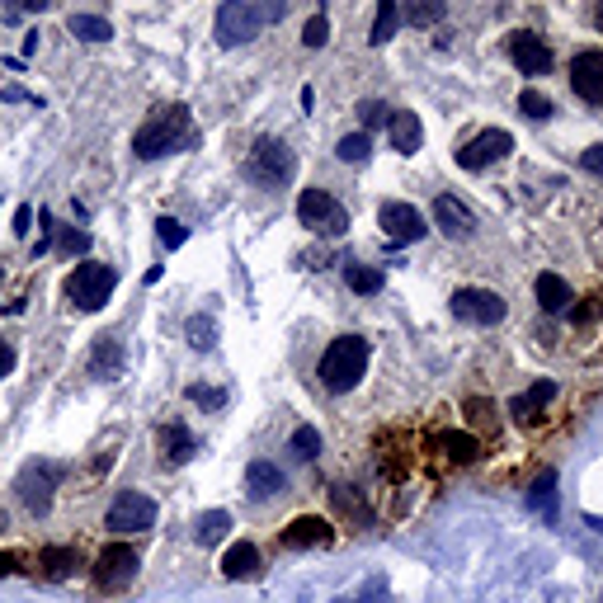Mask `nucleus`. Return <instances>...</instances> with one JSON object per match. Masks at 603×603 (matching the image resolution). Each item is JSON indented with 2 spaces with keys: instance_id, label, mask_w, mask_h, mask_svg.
Masks as SVG:
<instances>
[{
  "instance_id": "1",
  "label": "nucleus",
  "mask_w": 603,
  "mask_h": 603,
  "mask_svg": "<svg viewBox=\"0 0 603 603\" xmlns=\"http://www.w3.org/2000/svg\"><path fill=\"white\" fill-rule=\"evenodd\" d=\"M189 142H194V114H189L185 104H166V108H156V114L137 127L133 151H137L142 160H156V156L185 151Z\"/></svg>"
},
{
  "instance_id": "2",
  "label": "nucleus",
  "mask_w": 603,
  "mask_h": 603,
  "mask_svg": "<svg viewBox=\"0 0 603 603\" xmlns=\"http://www.w3.org/2000/svg\"><path fill=\"white\" fill-rule=\"evenodd\" d=\"M368 358H373V349L363 335L331 340V349L321 354V387L325 392H354L363 382V373H368Z\"/></svg>"
},
{
  "instance_id": "3",
  "label": "nucleus",
  "mask_w": 603,
  "mask_h": 603,
  "mask_svg": "<svg viewBox=\"0 0 603 603\" xmlns=\"http://www.w3.org/2000/svg\"><path fill=\"white\" fill-rule=\"evenodd\" d=\"M283 14H288V5H279V0H273V5H264V0H227V5L217 10V43H222V47H241L264 24L283 20Z\"/></svg>"
},
{
  "instance_id": "4",
  "label": "nucleus",
  "mask_w": 603,
  "mask_h": 603,
  "mask_svg": "<svg viewBox=\"0 0 603 603\" xmlns=\"http://www.w3.org/2000/svg\"><path fill=\"white\" fill-rule=\"evenodd\" d=\"M118 283V273L114 264H99V260H85L71 269V279H66V297L81 306V312H99V306L108 302V292H114Z\"/></svg>"
},
{
  "instance_id": "5",
  "label": "nucleus",
  "mask_w": 603,
  "mask_h": 603,
  "mask_svg": "<svg viewBox=\"0 0 603 603\" xmlns=\"http://www.w3.org/2000/svg\"><path fill=\"white\" fill-rule=\"evenodd\" d=\"M104 528H108V533H123V538L151 533V528H156V500L142 495V490H123V495H114V504H108Z\"/></svg>"
},
{
  "instance_id": "6",
  "label": "nucleus",
  "mask_w": 603,
  "mask_h": 603,
  "mask_svg": "<svg viewBox=\"0 0 603 603\" xmlns=\"http://www.w3.org/2000/svg\"><path fill=\"white\" fill-rule=\"evenodd\" d=\"M297 222L321 231V236H344V231H349V212H344L340 198H331L325 189H302V198H297Z\"/></svg>"
},
{
  "instance_id": "7",
  "label": "nucleus",
  "mask_w": 603,
  "mask_h": 603,
  "mask_svg": "<svg viewBox=\"0 0 603 603\" xmlns=\"http://www.w3.org/2000/svg\"><path fill=\"white\" fill-rule=\"evenodd\" d=\"M292 170H297V156H292L279 137H260L250 146V175L260 179V185H288Z\"/></svg>"
},
{
  "instance_id": "8",
  "label": "nucleus",
  "mask_w": 603,
  "mask_h": 603,
  "mask_svg": "<svg viewBox=\"0 0 603 603\" xmlns=\"http://www.w3.org/2000/svg\"><path fill=\"white\" fill-rule=\"evenodd\" d=\"M62 477H66V467L62 462H29L24 471H20V481H14V490H20V500L33 509V514H43V509L52 504V490L62 486Z\"/></svg>"
},
{
  "instance_id": "9",
  "label": "nucleus",
  "mask_w": 603,
  "mask_h": 603,
  "mask_svg": "<svg viewBox=\"0 0 603 603\" xmlns=\"http://www.w3.org/2000/svg\"><path fill=\"white\" fill-rule=\"evenodd\" d=\"M133 575H137V552L127 542H108L104 552L95 556V590H104V594L133 584Z\"/></svg>"
},
{
  "instance_id": "10",
  "label": "nucleus",
  "mask_w": 603,
  "mask_h": 603,
  "mask_svg": "<svg viewBox=\"0 0 603 603\" xmlns=\"http://www.w3.org/2000/svg\"><path fill=\"white\" fill-rule=\"evenodd\" d=\"M452 316L467 325H495L504 321V297L490 288H458L452 292Z\"/></svg>"
},
{
  "instance_id": "11",
  "label": "nucleus",
  "mask_w": 603,
  "mask_h": 603,
  "mask_svg": "<svg viewBox=\"0 0 603 603\" xmlns=\"http://www.w3.org/2000/svg\"><path fill=\"white\" fill-rule=\"evenodd\" d=\"M509 151H514V137H509L504 127H486L481 137H471L458 151V166L462 170H486V166H495V160H504Z\"/></svg>"
},
{
  "instance_id": "12",
  "label": "nucleus",
  "mask_w": 603,
  "mask_h": 603,
  "mask_svg": "<svg viewBox=\"0 0 603 603\" xmlns=\"http://www.w3.org/2000/svg\"><path fill=\"white\" fill-rule=\"evenodd\" d=\"M377 227L387 231L392 246H410V241H419V236L429 231L415 203H382L377 208Z\"/></svg>"
},
{
  "instance_id": "13",
  "label": "nucleus",
  "mask_w": 603,
  "mask_h": 603,
  "mask_svg": "<svg viewBox=\"0 0 603 603\" xmlns=\"http://www.w3.org/2000/svg\"><path fill=\"white\" fill-rule=\"evenodd\" d=\"M571 90L584 104H603V52L584 47L571 57Z\"/></svg>"
},
{
  "instance_id": "14",
  "label": "nucleus",
  "mask_w": 603,
  "mask_h": 603,
  "mask_svg": "<svg viewBox=\"0 0 603 603\" xmlns=\"http://www.w3.org/2000/svg\"><path fill=\"white\" fill-rule=\"evenodd\" d=\"M335 542V528L325 519H292L283 533H279V547H288V552H306V547H331Z\"/></svg>"
},
{
  "instance_id": "15",
  "label": "nucleus",
  "mask_w": 603,
  "mask_h": 603,
  "mask_svg": "<svg viewBox=\"0 0 603 603\" xmlns=\"http://www.w3.org/2000/svg\"><path fill=\"white\" fill-rule=\"evenodd\" d=\"M434 222L444 236H452V241H467L471 231H477V217H471V208L462 203V198H452V194H438L434 198Z\"/></svg>"
},
{
  "instance_id": "16",
  "label": "nucleus",
  "mask_w": 603,
  "mask_h": 603,
  "mask_svg": "<svg viewBox=\"0 0 603 603\" xmlns=\"http://www.w3.org/2000/svg\"><path fill=\"white\" fill-rule=\"evenodd\" d=\"M81 571V552L76 547H39V556H33V575L39 580H71Z\"/></svg>"
},
{
  "instance_id": "17",
  "label": "nucleus",
  "mask_w": 603,
  "mask_h": 603,
  "mask_svg": "<svg viewBox=\"0 0 603 603\" xmlns=\"http://www.w3.org/2000/svg\"><path fill=\"white\" fill-rule=\"evenodd\" d=\"M509 57H514V66L523 76H542V71L552 66V47H547L538 33H514V39H509Z\"/></svg>"
},
{
  "instance_id": "18",
  "label": "nucleus",
  "mask_w": 603,
  "mask_h": 603,
  "mask_svg": "<svg viewBox=\"0 0 603 603\" xmlns=\"http://www.w3.org/2000/svg\"><path fill=\"white\" fill-rule=\"evenodd\" d=\"M552 401H556V382H533V387H528V392H519L514 401H509V415H514L519 419V425H533V419L547 410V406H552Z\"/></svg>"
},
{
  "instance_id": "19",
  "label": "nucleus",
  "mask_w": 603,
  "mask_h": 603,
  "mask_svg": "<svg viewBox=\"0 0 603 603\" xmlns=\"http://www.w3.org/2000/svg\"><path fill=\"white\" fill-rule=\"evenodd\" d=\"M387 137L401 156H415L419 142H425V127H419V118L410 114V108H396V114L387 118Z\"/></svg>"
},
{
  "instance_id": "20",
  "label": "nucleus",
  "mask_w": 603,
  "mask_h": 603,
  "mask_svg": "<svg viewBox=\"0 0 603 603\" xmlns=\"http://www.w3.org/2000/svg\"><path fill=\"white\" fill-rule=\"evenodd\" d=\"M260 547L254 542H236V547H227V556H222V575L227 580H254L260 575Z\"/></svg>"
},
{
  "instance_id": "21",
  "label": "nucleus",
  "mask_w": 603,
  "mask_h": 603,
  "mask_svg": "<svg viewBox=\"0 0 603 603\" xmlns=\"http://www.w3.org/2000/svg\"><path fill=\"white\" fill-rule=\"evenodd\" d=\"M246 490H250V500L283 495V471L273 467V462H250V471H246Z\"/></svg>"
},
{
  "instance_id": "22",
  "label": "nucleus",
  "mask_w": 603,
  "mask_h": 603,
  "mask_svg": "<svg viewBox=\"0 0 603 603\" xmlns=\"http://www.w3.org/2000/svg\"><path fill=\"white\" fill-rule=\"evenodd\" d=\"M538 302H542V312H552V316H561V312H571V288H565V279L561 273H538Z\"/></svg>"
},
{
  "instance_id": "23",
  "label": "nucleus",
  "mask_w": 603,
  "mask_h": 603,
  "mask_svg": "<svg viewBox=\"0 0 603 603\" xmlns=\"http://www.w3.org/2000/svg\"><path fill=\"white\" fill-rule=\"evenodd\" d=\"M160 452H166V462L179 467L194 458V434L185 425H160Z\"/></svg>"
},
{
  "instance_id": "24",
  "label": "nucleus",
  "mask_w": 603,
  "mask_h": 603,
  "mask_svg": "<svg viewBox=\"0 0 603 603\" xmlns=\"http://www.w3.org/2000/svg\"><path fill=\"white\" fill-rule=\"evenodd\" d=\"M331 504H335V514L354 519L358 528H368V523H373V509L363 504V495H358V490H349V486H335V490H331Z\"/></svg>"
},
{
  "instance_id": "25",
  "label": "nucleus",
  "mask_w": 603,
  "mask_h": 603,
  "mask_svg": "<svg viewBox=\"0 0 603 603\" xmlns=\"http://www.w3.org/2000/svg\"><path fill=\"white\" fill-rule=\"evenodd\" d=\"M66 29L76 33V39H85V43H108V39H114V24L99 20V14H71Z\"/></svg>"
},
{
  "instance_id": "26",
  "label": "nucleus",
  "mask_w": 603,
  "mask_h": 603,
  "mask_svg": "<svg viewBox=\"0 0 603 603\" xmlns=\"http://www.w3.org/2000/svg\"><path fill=\"white\" fill-rule=\"evenodd\" d=\"M118 368H123V344H118L114 335H104L99 349H95V358H90V373H95V377H114Z\"/></svg>"
},
{
  "instance_id": "27",
  "label": "nucleus",
  "mask_w": 603,
  "mask_h": 603,
  "mask_svg": "<svg viewBox=\"0 0 603 603\" xmlns=\"http://www.w3.org/2000/svg\"><path fill=\"white\" fill-rule=\"evenodd\" d=\"M227 528H231V514H227V509H208V514L198 519L194 538L203 542V547H212V542H222V538H227Z\"/></svg>"
},
{
  "instance_id": "28",
  "label": "nucleus",
  "mask_w": 603,
  "mask_h": 603,
  "mask_svg": "<svg viewBox=\"0 0 603 603\" xmlns=\"http://www.w3.org/2000/svg\"><path fill=\"white\" fill-rule=\"evenodd\" d=\"M438 448H444V458L448 462H477V452H481V444H477V438H471V434H444V444H438Z\"/></svg>"
},
{
  "instance_id": "29",
  "label": "nucleus",
  "mask_w": 603,
  "mask_h": 603,
  "mask_svg": "<svg viewBox=\"0 0 603 603\" xmlns=\"http://www.w3.org/2000/svg\"><path fill=\"white\" fill-rule=\"evenodd\" d=\"M528 504H533V509H542L547 519L556 514V471H542V477H538V486L528 490Z\"/></svg>"
},
{
  "instance_id": "30",
  "label": "nucleus",
  "mask_w": 603,
  "mask_h": 603,
  "mask_svg": "<svg viewBox=\"0 0 603 603\" xmlns=\"http://www.w3.org/2000/svg\"><path fill=\"white\" fill-rule=\"evenodd\" d=\"M288 448H292V458H302V462H316V458H321V434H316L312 425H302V429H292Z\"/></svg>"
},
{
  "instance_id": "31",
  "label": "nucleus",
  "mask_w": 603,
  "mask_h": 603,
  "mask_svg": "<svg viewBox=\"0 0 603 603\" xmlns=\"http://www.w3.org/2000/svg\"><path fill=\"white\" fill-rule=\"evenodd\" d=\"M185 335H189V344H194L198 354H208L212 344H217V321H212V316H189Z\"/></svg>"
},
{
  "instance_id": "32",
  "label": "nucleus",
  "mask_w": 603,
  "mask_h": 603,
  "mask_svg": "<svg viewBox=\"0 0 603 603\" xmlns=\"http://www.w3.org/2000/svg\"><path fill=\"white\" fill-rule=\"evenodd\" d=\"M368 151H373L368 133H349V137H340V146H335V156H340V160H349V166H358V160H368Z\"/></svg>"
},
{
  "instance_id": "33",
  "label": "nucleus",
  "mask_w": 603,
  "mask_h": 603,
  "mask_svg": "<svg viewBox=\"0 0 603 603\" xmlns=\"http://www.w3.org/2000/svg\"><path fill=\"white\" fill-rule=\"evenodd\" d=\"M344 283L368 297V292H377V288H382V273H377V269H368V264H349V269H344Z\"/></svg>"
},
{
  "instance_id": "34",
  "label": "nucleus",
  "mask_w": 603,
  "mask_h": 603,
  "mask_svg": "<svg viewBox=\"0 0 603 603\" xmlns=\"http://www.w3.org/2000/svg\"><path fill=\"white\" fill-rule=\"evenodd\" d=\"M396 20H401L396 0H382V5H377V20H373V43H387L392 33H396Z\"/></svg>"
},
{
  "instance_id": "35",
  "label": "nucleus",
  "mask_w": 603,
  "mask_h": 603,
  "mask_svg": "<svg viewBox=\"0 0 603 603\" xmlns=\"http://www.w3.org/2000/svg\"><path fill=\"white\" fill-rule=\"evenodd\" d=\"M519 108H523V118H533V123L552 118V99H547L542 90H523V95H519Z\"/></svg>"
},
{
  "instance_id": "36",
  "label": "nucleus",
  "mask_w": 603,
  "mask_h": 603,
  "mask_svg": "<svg viewBox=\"0 0 603 603\" xmlns=\"http://www.w3.org/2000/svg\"><path fill=\"white\" fill-rule=\"evenodd\" d=\"M156 236H160V246H166V250H179V246L189 241L185 222H175V217H160V222H156Z\"/></svg>"
},
{
  "instance_id": "37",
  "label": "nucleus",
  "mask_w": 603,
  "mask_h": 603,
  "mask_svg": "<svg viewBox=\"0 0 603 603\" xmlns=\"http://www.w3.org/2000/svg\"><path fill=\"white\" fill-rule=\"evenodd\" d=\"M325 39H331V20H325V14H312L306 29H302V43L306 47H325Z\"/></svg>"
},
{
  "instance_id": "38",
  "label": "nucleus",
  "mask_w": 603,
  "mask_h": 603,
  "mask_svg": "<svg viewBox=\"0 0 603 603\" xmlns=\"http://www.w3.org/2000/svg\"><path fill=\"white\" fill-rule=\"evenodd\" d=\"M401 20H406V24H438V20H444V5H438V0H434V5H406Z\"/></svg>"
},
{
  "instance_id": "39",
  "label": "nucleus",
  "mask_w": 603,
  "mask_h": 603,
  "mask_svg": "<svg viewBox=\"0 0 603 603\" xmlns=\"http://www.w3.org/2000/svg\"><path fill=\"white\" fill-rule=\"evenodd\" d=\"M189 401H198L203 410H217V406H227V392H222V387H198V382H194V387H189Z\"/></svg>"
},
{
  "instance_id": "40",
  "label": "nucleus",
  "mask_w": 603,
  "mask_h": 603,
  "mask_svg": "<svg viewBox=\"0 0 603 603\" xmlns=\"http://www.w3.org/2000/svg\"><path fill=\"white\" fill-rule=\"evenodd\" d=\"M358 118H363V127H387V118H392V108L387 104H358Z\"/></svg>"
},
{
  "instance_id": "41",
  "label": "nucleus",
  "mask_w": 603,
  "mask_h": 603,
  "mask_svg": "<svg viewBox=\"0 0 603 603\" xmlns=\"http://www.w3.org/2000/svg\"><path fill=\"white\" fill-rule=\"evenodd\" d=\"M62 250H66V254L90 250V236H85V231H76V227H62Z\"/></svg>"
},
{
  "instance_id": "42",
  "label": "nucleus",
  "mask_w": 603,
  "mask_h": 603,
  "mask_svg": "<svg viewBox=\"0 0 603 603\" xmlns=\"http://www.w3.org/2000/svg\"><path fill=\"white\" fill-rule=\"evenodd\" d=\"M580 166L590 170V175H599V179H603V146H590V151L580 156Z\"/></svg>"
},
{
  "instance_id": "43",
  "label": "nucleus",
  "mask_w": 603,
  "mask_h": 603,
  "mask_svg": "<svg viewBox=\"0 0 603 603\" xmlns=\"http://www.w3.org/2000/svg\"><path fill=\"white\" fill-rule=\"evenodd\" d=\"M594 312H599V306H590V302H580V306L571 302V321H575V325H590V321H594Z\"/></svg>"
},
{
  "instance_id": "44",
  "label": "nucleus",
  "mask_w": 603,
  "mask_h": 603,
  "mask_svg": "<svg viewBox=\"0 0 603 603\" xmlns=\"http://www.w3.org/2000/svg\"><path fill=\"white\" fill-rule=\"evenodd\" d=\"M14 368V349H10V340H0V377H5Z\"/></svg>"
},
{
  "instance_id": "45",
  "label": "nucleus",
  "mask_w": 603,
  "mask_h": 603,
  "mask_svg": "<svg viewBox=\"0 0 603 603\" xmlns=\"http://www.w3.org/2000/svg\"><path fill=\"white\" fill-rule=\"evenodd\" d=\"M5 99H14V104H39V95H29V90H20V85H10Z\"/></svg>"
},
{
  "instance_id": "46",
  "label": "nucleus",
  "mask_w": 603,
  "mask_h": 603,
  "mask_svg": "<svg viewBox=\"0 0 603 603\" xmlns=\"http://www.w3.org/2000/svg\"><path fill=\"white\" fill-rule=\"evenodd\" d=\"M14 571H20V556H14V552H0V575H14Z\"/></svg>"
},
{
  "instance_id": "47",
  "label": "nucleus",
  "mask_w": 603,
  "mask_h": 603,
  "mask_svg": "<svg viewBox=\"0 0 603 603\" xmlns=\"http://www.w3.org/2000/svg\"><path fill=\"white\" fill-rule=\"evenodd\" d=\"M29 222H33V212H29V208H20V212H14V231H20V236L29 231Z\"/></svg>"
},
{
  "instance_id": "48",
  "label": "nucleus",
  "mask_w": 603,
  "mask_h": 603,
  "mask_svg": "<svg viewBox=\"0 0 603 603\" xmlns=\"http://www.w3.org/2000/svg\"><path fill=\"white\" fill-rule=\"evenodd\" d=\"M335 603H387V599H377V594H358V599H335Z\"/></svg>"
},
{
  "instance_id": "49",
  "label": "nucleus",
  "mask_w": 603,
  "mask_h": 603,
  "mask_svg": "<svg viewBox=\"0 0 603 603\" xmlns=\"http://www.w3.org/2000/svg\"><path fill=\"white\" fill-rule=\"evenodd\" d=\"M5 528H10V519H5V509H0V533H5Z\"/></svg>"
},
{
  "instance_id": "50",
  "label": "nucleus",
  "mask_w": 603,
  "mask_h": 603,
  "mask_svg": "<svg viewBox=\"0 0 603 603\" xmlns=\"http://www.w3.org/2000/svg\"><path fill=\"white\" fill-rule=\"evenodd\" d=\"M599 29H603V10H599Z\"/></svg>"
},
{
  "instance_id": "51",
  "label": "nucleus",
  "mask_w": 603,
  "mask_h": 603,
  "mask_svg": "<svg viewBox=\"0 0 603 603\" xmlns=\"http://www.w3.org/2000/svg\"><path fill=\"white\" fill-rule=\"evenodd\" d=\"M0 279H5V269H0Z\"/></svg>"
}]
</instances>
